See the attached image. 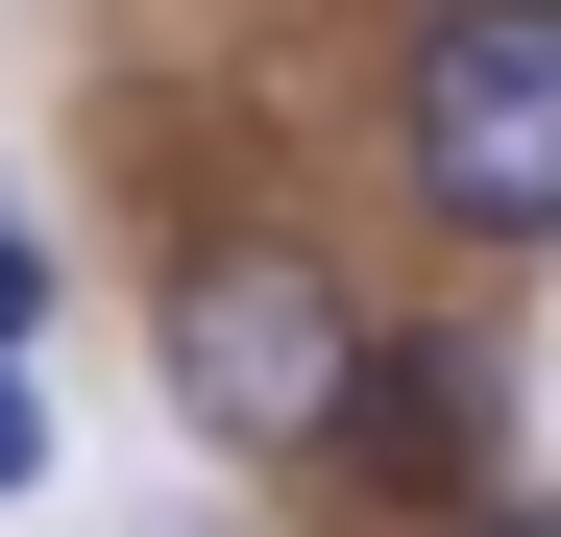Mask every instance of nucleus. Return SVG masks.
<instances>
[{
  "label": "nucleus",
  "instance_id": "f03ea898",
  "mask_svg": "<svg viewBox=\"0 0 561 537\" xmlns=\"http://www.w3.org/2000/svg\"><path fill=\"white\" fill-rule=\"evenodd\" d=\"M415 196L463 244H561V0H439L415 25Z\"/></svg>",
  "mask_w": 561,
  "mask_h": 537
},
{
  "label": "nucleus",
  "instance_id": "f257e3e1",
  "mask_svg": "<svg viewBox=\"0 0 561 537\" xmlns=\"http://www.w3.org/2000/svg\"><path fill=\"white\" fill-rule=\"evenodd\" d=\"M171 415L244 439V465L342 439V415H366V318H342V268H318V244H196V268H171Z\"/></svg>",
  "mask_w": 561,
  "mask_h": 537
},
{
  "label": "nucleus",
  "instance_id": "7ed1b4c3",
  "mask_svg": "<svg viewBox=\"0 0 561 537\" xmlns=\"http://www.w3.org/2000/svg\"><path fill=\"white\" fill-rule=\"evenodd\" d=\"M0 489H49V391L25 367H0Z\"/></svg>",
  "mask_w": 561,
  "mask_h": 537
},
{
  "label": "nucleus",
  "instance_id": "39448f33",
  "mask_svg": "<svg viewBox=\"0 0 561 537\" xmlns=\"http://www.w3.org/2000/svg\"><path fill=\"white\" fill-rule=\"evenodd\" d=\"M463 537H561V513H537V489H513V513H463Z\"/></svg>",
  "mask_w": 561,
  "mask_h": 537
},
{
  "label": "nucleus",
  "instance_id": "20e7f679",
  "mask_svg": "<svg viewBox=\"0 0 561 537\" xmlns=\"http://www.w3.org/2000/svg\"><path fill=\"white\" fill-rule=\"evenodd\" d=\"M25 318H49V244H25V220H0V342H25Z\"/></svg>",
  "mask_w": 561,
  "mask_h": 537
}]
</instances>
